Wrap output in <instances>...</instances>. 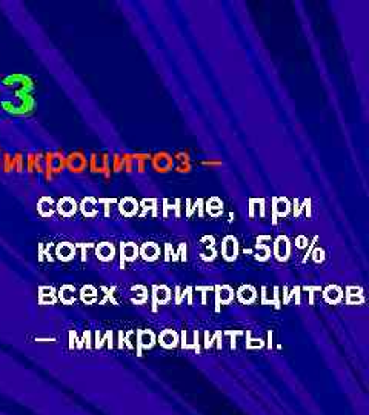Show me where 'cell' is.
I'll return each instance as SVG.
<instances>
[{"label":"cell","instance_id":"277c9868","mask_svg":"<svg viewBox=\"0 0 369 415\" xmlns=\"http://www.w3.org/2000/svg\"><path fill=\"white\" fill-rule=\"evenodd\" d=\"M137 335V345H136V354L137 357L143 355V350H151L157 343V335L153 329H136Z\"/></svg>","mask_w":369,"mask_h":415},{"label":"cell","instance_id":"c3c4849f","mask_svg":"<svg viewBox=\"0 0 369 415\" xmlns=\"http://www.w3.org/2000/svg\"><path fill=\"white\" fill-rule=\"evenodd\" d=\"M317 242H318V237H317V235H314L313 240L309 242V245H308V248H306V254H305V257H303V259H302V263H306V262H308L309 255H311V253H313V249L315 248V243H317Z\"/></svg>","mask_w":369,"mask_h":415},{"label":"cell","instance_id":"7c38bea8","mask_svg":"<svg viewBox=\"0 0 369 415\" xmlns=\"http://www.w3.org/2000/svg\"><path fill=\"white\" fill-rule=\"evenodd\" d=\"M236 300L242 305H256L259 300V291L252 285H242L236 291Z\"/></svg>","mask_w":369,"mask_h":415},{"label":"cell","instance_id":"9c48e42d","mask_svg":"<svg viewBox=\"0 0 369 415\" xmlns=\"http://www.w3.org/2000/svg\"><path fill=\"white\" fill-rule=\"evenodd\" d=\"M119 257H120V269H125L126 263H133L139 259V245L134 242L120 243Z\"/></svg>","mask_w":369,"mask_h":415},{"label":"cell","instance_id":"1f68e13d","mask_svg":"<svg viewBox=\"0 0 369 415\" xmlns=\"http://www.w3.org/2000/svg\"><path fill=\"white\" fill-rule=\"evenodd\" d=\"M186 260H188V245L185 242H182L179 243L174 257H172L171 262H186Z\"/></svg>","mask_w":369,"mask_h":415},{"label":"cell","instance_id":"52a82bcc","mask_svg":"<svg viewBox=\"0 0 369 415\" xmlns=\"http://www.w3.org/2000/svg\"><path fill=\"white\" fill-rule=\"evenodd\" d=\"M222 259L228 262V263H233L237 260L238 253H240V245H238V240L236 235H225L222 240Z\"/></svg>","mask_w":369,"mask_h":415},{"label":"cell","instance_id":"d6a6232c","mask_svg":"<svg viewBox=\"0 0 369 415\" xmlns=\"http://www.w3.org/2000/svg\"><path fill=\"white\" fill-rule=\"evenodd\" d=\"M81 297L85 303H94L97 300V292L92 286H85L81 292Z\"/></svg>","mask_w":369,"mask_h":415},{"label":"cell","instance_id":"ba28073f","mask_svg":"<svg viewBox=\"0 0 369 415\" xmlns=\"http://www.w3.org/2000/svg\"><path fill=\"white\" fill-rule=\"evenodd\" d=\"M272 237L271 235H259L257 237V242L254 243V246H252L251 253L252 255H254V259L260 263H265L271 259L272 255V251H271V246L268 245V243H263V242H271Z\"/></svg>","mask_w":369,"mask_h":415},{"label":"cell","instance_id":"6da1fadb","mask_svg":"<svg viewBox=\"0 0 369 415\" xmlns=\"http://www.w3.org/2000/svg\"><path fill=\"white\" fill-rule=\"evenodd\" d=\"M35 100L31 92H14L11 99H5L0 102L2 110L13 116H25L34 110Z\"/></svg>","mask_w":369,"mask_h":415},{"label":"cell","instance_id":"db71d44e","mask_svg":"<svg viewBox=\"0 0 369 415\" xmlns=\"http://www.w3.org/2000/svg\"><path fill=\"white\" fill-rule=\"evenodd\" d=\"M214 343L217 345V349H219V350L223 349V332L222 331H215L214 332Z\"/></svg>","mask_w":369,"mask_h":415},{"label":"cell","instance_id":"e0dca14e","mask_svg":"<svg viewBox=\"0 0 369 415\" xmlns=\"http://www.w3.org/2000/svg\"><path fill=\"white\" fill-rule=\"evenodd\" d=\"M56 211L63 219L74 217L79 211V203L72 197H62L59 202L56 203Z\"/></svg>","mask_w":369,"mask_h":415},{"label":"cell","instance_id":"4fadbf2b","mask_svg":"<svg viewBox=\"0 0 369 415\" xmlns=\"http://www.w3.org/2000/svg\"><path fill=\"white\" fill-rule=\"evenodd\" d=\"M200 245H202V253H200V259L209 263L214 262L217 259V240L214 235H204L200 239Z\"/></svg>","mask_w":369,"mask_h":415},{"label":"cell","instance_id":"2e32d148","mask_svg":"<svg viewBox=\"0 0 369 415\" xmlns=\"http://www.w3.org/2000/svg\"><path fill=\"white\" fill-rule=\"evenodd\" d=\"M157 343L163 349H176L180 343V335L176 329H163V331H161V334L157 335Z\"/></svg>","mask_w":369,"mask_h":415},{"label":"cell","instance_id":"11a10c76","mask_svg":"<svg viewBox=\"0 0 369 415\" xmlns=\"http://www.w3.org/2000/svg\"><path fill=\"white\" fill-rule=\"evenodd\" d=\"M257 208V198H249V219H256V211Z\"/></svg>","mask_w":369,"mask_h":415},{"label":"cell","instance_id":"7dc6e473","mask_svg":"<svg viewBox=\"0 0 369 415\" xmlns=\"http://www.w3.org/2000/svg\"><path fill=\"white\" fill-rule=\"evenodd\" d=\"M99 203H104L105 206V217H110V214H111V211H110V206H111V203H117V200L115 198H99Z\"/></svg>","mask_w":369,"mask_h":415},{"label":"cell","instance_id":"83f0119b","mask_svg":"<svg viewBox=\"0 0 369 415\" xmlns=\"http://www.w3.org/2000/svg\"><path fill=\"white\" fill-rule=\"evenodd\" d=\"M86 160L82 154H72L68 159V167L71 171H76V173H81V171L85 168Z\"/></svg>","mask_w":369,"mask_h":415},{"label":"cell","instance_id":"f546056e","mask_svg":"<svg viewBox=\"0 0 369 415\" xmlns=\"http://www.w3.org/2000/svg\"><path fill=\"white\" fill-rule=\"evenodd\" d=\"M60 300L63 303H68V305L74 302V300H76V289L69 285L63 286V288L60 289Z\"/></svg>","mask_w":369,"mask_h":415},{"label":"cell","instance_id":"7402d4cb","mask_svg":"<svg viewBox=\"0 0 369 415\" xmlns=\"http://www.w3.org/2000/svg\"><path fill=\"white\" fill-rule=\"evenodd\" d=\"M223 210H225V205H223V202L219 197H209L208 200H205V212L209 217L213 219L222 217Z\"/></svg>","mask_w":369,"mask_h":415},{"label":"cell","instance_id":"5b68a950","mask_svg":"<svg viewBox=\"0 0 369 415\" xmlns=\"http://www.w3.org/2000/svg\"><path fill=\"white\" fill-rule=\"evenodd\" d=\"M3 85L8 88H13L16 92H33L34 82L31 77L25 74H11L3 78Z\"/></svg>","mask_w":369,"mask_h":415},{"label":"cell","instance_id":"3957f363","mask_svg":"<svg viewBox=\"0 0 369 415\" xmlns=\"http://www.w3.org/2000/svg\"><path fill=\"white\" fill-rule=\"evenodd\" d=\"M172 298V291L166 285H153L151 288V311L157 312L158 306L168 305Z\"/></svg>","mask_w":369,"mask_h":415},{"label":"cell","instance_id":"ac0fdd59","mask_svg":"<svg viewBox=\"0 0 369 415\" xmlns=\"http://www.w3.org/2000/svg\"><path fill=\"white\" fill-rule=\"evenodd\" d=\"M343 292H345L343 300L348 306H356V305L365 303V291L361 286L350 285V286H346Z\"/></svg>","mask_w":369,"mask_h":415},{"label":"cell","instance_id":"4316f807","mask_svg":"<svg viewBox=\"0 0 369 415\" xmlns=\"http://www.w3.org/2000/svg\"><path fill=\"white\" fill-rule=\"evenodd\" d=\"M245 337H246V341H245L246 349H249V350H259V349H263V348H265V340H263V339H260V337H259V339L252 337V334H251L249 329L245 332Z\"/></svg>","mask_w":369,"mask_h":415},{"label":"cell","instance_id":"7bdbcfd3","mask_svg":"<svg viewBox=\"0 0 369 415\" xmlns=\"http://www.w3.org/2000/svg\"><path fill=\"white\" fill-rule=\"evenodd\" d=\"M192 206H194V211H197L199 217L204 219L205 217V200L197 198L195 202H192Z\"/></svg>","mask_w":369,"mask_h":415},{"label":"cell","instance_id":"44dd1931","mask_svg":"<svg viewBox=\"0 0 369 415\" xmlns=\"http://www.w3.org/2000/svg\"><path fill=\"white\" fill-rule=\"evenodd\" d=\"M99 200H96L94 197H85L81 205H79V210H81V212L83 214V217L86 219H94L99 216Z\"/></svg>","mask_w":369,"mask_h":415},{"label":"cell","instance_id":"681fc988","mask_svg":"<svg viewBox=\"0 0 369 415\" xmlns=\"http://www.w3.org/2000/svg\"><path fill=\"white\" fill-rule=\"evenodd\" d=\"M291 205H293V214H294V217H295V219H299V217H300V214H302V211H303V205L300 203V200H299V198H295Z\"/></svg>","mask_w":369,"mask_h":415},{"label":"cell","instance_id":"e575fe53","mask_svg":"<svg viewBox=\"0 0 369 415\" xmlns=\"http://www.w3.org/2000/svg\"><path fill=\"white\" fill-rule=\"evenodd\" d=\"M300 297H302V288H300V286H294V288H291L288 292V305L291 303L293 300L297 306L302 305V298Z\"/></svg>","mask_w":369,"mask_h":415},{"label":"cell","instance_id":"f35d334b","mask_svg":"<svg viewBox=\"0 0 369 415\" xmlns=\"http://www.w3.org/2000/svg\"><path fill=\"white\" fill-rule=\"evenodd\" d=\"M171 211H172V212L176 211V203H172L170 198H165V200H163V208H162V217H163V219H168Z\"/></svg>","mask_w":369,"mask_h":415},{"label":"cell","instance_id":"bcb514c9","mask_svg":"<svg viewBox=\"0 0 369 415\" xmlns=\"http://www.w3.org/2000/svg\"><path fill=\"white\" fill-rule=\"evenodd\" d=\"M257 208H259V214L257 217L259 219H265L266 217V200L265 198H257Z\"/></svg>","mask_w":369,"mask_h":415},{"label":"cell","instance_id":"ffe728a7","mask_svg":"<svg viewBox=\"0 0 369 415\" xmlns=\"http://www.w3.org/2000/svg\"><path fill=\"white\" fill-rule=\"evenodd\" d=\"M117 255V249H115V245L111 242H102L96 246V257L100 262H113Z\"/></svg>","mask_w":369,"mask_h":415},{"label":"cell","instance_id":"be15d7a7","mask_svg":"<svg viewBox=\"0 0 369 415\" xmlns=\"http://www.w3.org/2000/svg\"><path fill=\"white\" fill-rule=\"evenodd\" d=\"M123 346H125V332L120 331L119 332V348L123 349Z\"/></svg>","mask_w":369,"mask_h":415},{"label":"cell","instance_id":"f1b7e54d","mask_svg":"<svg viewBox=\"0 0 369 415\" xmlns=\"http://www.w3.org/2000/svg\"><path fill=\"white\" fill-rule=\"evenodd\" d=\"M260 303L262 305H274V286L270 288V286H262L260 289Z\"/></svg>","mask_w":369,"mask_h":415},{"label":"cell","instance_id":"f6af8a7d","mask_svg":"<svg viewBox=\"0 0 369 415\" xmlns=\"http://www.w3.org/2000/svg\"><path fill=\"white\" fill-rule=\"evenodd\" d=\"M214 345V334H211L209 331L204 332V349L209 350Z\"/></svg>","mask_w":369,"mask_h":415},{"label":"cell","instance_id":"8fae6325","mask_svg":"<svg viewBox=\"0 0 369 415\" xmlns=\"http://www.w3.org/2000/svg\"><path fill=\"white\" fill-rule=\"evenodd\" d=\"M293 211V205L286 197H272V225H277L279 219L288 217Z\"/></svg>","mask_w":369,"mask_h":415},{"label":"cell","instance_id":"8992f818","mask_svg":"<svg viewBox=\"0 0 369 415\" xmlns=\"http://www.w3.org/2000/svg\"><path fill=\"white\" fill-rule=\"evenodd\" d=\"M291 253H293V243L286 237V235H279V237L274 239V245H272L274 259L280 263H285L289 260Z\"/></svg>","mask_w":369,"mask_h":415},{"label":"cell","instance_id":"ee69618b","mask_svg":"<svg viewBox=\"0 0 369 415\" xmlns=\"http://www.w3.org/2000/svg\"><path fill=\"white\" fill-rule=\"evenodd\" d=\"M182 296H183V300L186 298L188 306L194 305V288L192 286H186L185 289H182Z\"/></svg>","mask_w":369,"mask_h":415},{"label":"cell","instance_id":"f5cc1de1","mask_svg":"<svg viewBox=\"0 0 369 415\" xmlns=\"http://www.w3.org/2000/svg\"><path fill=\"white\" fill-rule=\"evenodd\" d=\"M182 302H183L182 286H176V289H174V303H176L177 306H180V305H182Z\"/></svg>","mask_w":369,"mask_h":415},{"label":"cell","instance_id":"603a6c76","mask_svg":"<svg viewBox=\"0 0 369 415\" xmlns=\"http://www.w3.org/2000/svg\"><path fill=\"white\" fill-rule=\"evenodd\" d=\"M56 255L62 262H69L76 257V246L69 242H62L56 246Z\"/></svg>","mask_w":369,"mask_h":415},{"label":"cell","instance_id":"9a60e30c","mask_svg":"<svg viewBox=\"0 0 369 415\" xmlns=\"http://www.w3.org/2000/svg\"><path fill=\"white\" fill-rule=\"evenodd\" d=\"M117 208H119V212L122 214L125 219H131L139 216V211H140V203L139 200L134 198V197H123L117 202Z\"/></svg>","mask_w":369,"mask_h":415},{"label":"cell","instance_id":"b9f144b4","mask_svg":"<svg viewBox=\"0 0 369 415\" xmlns=\"http://www.w3.org/2000/svg\"><path fill=\"white\" fill-rule=\"evenodd\" d=\"M294 245H295V248L299 249V251H303V249H306V248H308V245H309V239L306 237V235L300 234V235H297V237H295Z\"/></svg>","mask_w":369,"mask_h":415},{"label":"cell","instance_id":"9f6ffc18","mask_svg":"<svg viewBox=\"0 0 369 415\" xmlns=\"http://www.w3.org/2000/svg\"><path fill=\"white\" fill-rule=\"evenodd\" d=\"M179 335H180V343H179V345L182 346V349L188 350V331H186V329H183V331L180 332Z\"/></svg>","mask_w":369,"mask_h":415},{"label":"cell","instance_id":"d4e9b609","mask_svg":"<svg viewBox=\"0 0 369 415\" xmlns=\"http://www.w3.org/2000/svg\"><path fill=\"white\" fill-rule=\"evenodd\" d=\"M133 297H131V302L137 306H142V305H147L148 303V298H149V291L145 285H134L133 288Z\"/></svg>","mask_w":369,"mask_h":415},{"label":"cell","instance_id":"94428289","mask_svg":"<svg viewBox=\"0 0 369 415\" xmlns=\"http://www.w3.org/2000/svg\"><path fill=\"white\" fill-rule=\"evenodd\" d=\"M115 289H117V288H115V286H114V288H111V289H108V291H106V300H111V302H113L114 305H117L119 302L114 298V291H115Z\"/></svg>","mask_w":369,"mask_h":415},{"label":"cell","instance_id":"ab89813d","mask_svg":"<svg viewBox=\"0 0 369 415\" xmlns=\"http://www.w3.org/2000/svg\"><path fill=\"white\" fill-rule=\"evenodd\" d=\"M136 345H137V335L134 329L133 331L125 332V346L128 349H136Z\"/></svg>","mask_w":369,"mask_h":415},{"label":"cell","instance_id":"74e56055","mask_svg":"<svg viewBox=\"0 0 369 415\" xmlns=\"http://www.w3.org/2000/svg\"><path fill=\"white\" fill-rule=\"evenodd\" d=\"M325 257H327V255H325V249L320 248V246H315L313 249V253H311L309 259L313 260L315 264H320V263L325 262Z\"/></svg>","mask_w":369,"mask_h":415},{"label":"cell","instance_id":"cb8c5ba5","mask_svg":"<svg viewBox=\"0 0 369 415\" xmlns=\"http://www.w3.org/2000/svg\"><path fill=\"white\" fill-rule=\"evenodd\" d=\"M38 212L43 219L53 217V214L56 212V202L51 197H40L38 202Z\"/></svg>","mask_w":369,"mask_h":415},{"label":"cell","instance_id":"6f0895ef","mask_svg":"<svg viewBox=\"0 0 369 415\" xmlns=\"http://www.w3.org/2000/svg\"><path fill=\"white\" fill-rule=\"evenodd\" d=\"M265 346L268 350H272V348H274V332L272 331H268V340L265 341Z\"/></svg>","mask_w":369,"mask_h":415},{"label":"cell","instance_id":"484cf974","mask_svg":"<svg viewBox=\"0 0 369 415\" xmlns=\"http://www.w3.org/2000/svg\"><path fill=\"white\" fill-rule=\"evenodd\" d=\"M140 203V210H142V212H139V217H147L148 216V212H151V216H153L154 219L158 216V202L156 198H143L142 202H139Z\"/></svg>","mask_w":369,"mask_h":415},{"label":"cell","instance_id":"816d5d0a","mask_svg":"<svg viewBox=\"0 0 369 415\" xmlns=\"http://www.w3.org/2000/svg\"><path fill=\"white\" fill-rule=\"evenodd\" d=\"M185 203H186V206H185V217H186V219H191V217H192V214H194L192 200H191V198H186V200H185Z\"/></svg>","mask_w":369,"mask_h":415},{"label":"cell","instance_id":"d590c367","mask_svg":"<svg viewBox=\"0 0 369 415\" xmlns=\"http://www.w3.org/2000/svg\"><path fill=\"white\" fill-rule=\"evenodd\" d=\"M190 350H194L195 354H202V341H200L199 329L192 331V341L190 343Z\"/></svg>","mask_w":369,"mask_h":415},{"label":"cell","instance_id":"91938a15","mask_svg":"<svg viewBox=\"0 0 369 415\" xmlns=\"http://www.w3.org/2000/svg\"><path fill=\"white\" fill-rule=\"evenodd\" d=\"M133 160H134V169H137V173H143L145 167H147V162H145V160H136V159H133Z\"/></svg>","mask_w":369,"mask_h":415},{"label":"cell","instance_id":"30bf717a","mask_svg":"<svg viewBox=\"0 0 369 415\" xmlns=\"http://www.w3.org/2000/svg\"><path fill=\"white\" fill-rule=\"evenodd\" d=\"M151 164H153V169L156 173H162L166 174L170 171L174 169V157H172L170 153H157L154 155H151Z\"/></svg>","mask_w":369,"mask_h":415},{"label":"cell","instance_id":"d6986e66","mask_svg":"<svg viewBox=\"0 0 369 415\" xmlns=\"http://www.w3.org/2000/svg\"><path fill=\"white\" fill-rule=\"evenodd\" d=\"M345 292L338 285H328L327 288H322L323 302L328 305H340L343 302Z\"/></svg>","mask_w":369,"mask_h":415},{"label":"cell","instance_id":"60d3db41","mask_svg":"<svg viewBox=\"0 0 369 415\" xmlns=\"http://www.w3.org/2000/svg\"><path fill=\"white\" fill-rule=\"evenodd\" d=\"M174 253H176V249L172 248V243H165L162 255H163V260H165L166 263L172 260V257H174Z\"/></svg>","mask_w":369,"mask_h":415},{"label":"cell","instance_id":"836d02e7","mask_svg":"<svg viewBox=\"0 0 369 415\" xmlns=\"http://www.w3.org/2000/svg\"><path fill=\"white\" fill-rule=\"evenodd\" d=\"M194 291L195 292H200V294H202L200 305L206 306L208 305V294H211V292H214V286H195Z\"/></svg>","mask_w":369,"mask_h":415},{"label":"cell","instance_id":"680465c9","mask_svg":"<svg viewBox=\"0 0 369 415\" xmlns=\"http://www.w3.org/2000/svg\"><path fill=\"white\" fill-rule=\"evenodd\" d=\"M114 169L115 171H123V157L114 155Z\"/></svg>","mask_w":369,"mask_h":415},{"label":"cell","instance_id":"5bb4252c","mask_svg":"<svg viewBox=\"0 0 369 415\" xmlns=\"http://www.w3.org/2000/svg\"><path fill=\"white\" fill-rule=\"evenodd\" d=\"M162 248L156 242H145L142 246H139V257L142 260L153 263L161 259Z\"/></svg>","mask_w":369,"mask_h":415},{"label":"cell","instance_id":"f907efd6","mask_svg":"<svg viewBox=\"0 0 369 415\" xmlns=\"http://www.w3.org/2000/svg\"><path fill=\"white\" fill-rule=\"evenodd\" d=\"M311 198H305L302 202V205H303V211H305V216H306V219H311L313 217V208H311Z\"/></svg>","mask_w":369,"mask_h":415},{"label":"cell","instance_id":"4dcf8cb0","mask_svg":"<svg viewBox=\"0 0 369 415\" xmlns=\"http://www.w3.org/2000/svg\"><path fill=\"white\" fill-rule=\"evenodd\" d=\"M223 335H228L229 337V348H231V350H234V349H237V339L238 337H243L245 335V331H240V329H228V331H225L223 332Z\"/></svg>","mask_w":369,"mask_h":415},{"label":"cell","instance_id":"8d00e7d4","mask_svg":"<svg viewBox=\"0 0 369 415\" xmlns=\"http://www.w3.org/2000/svg\"><path fill=\"white\" fill-rule=\"evenodd\" d=\"M302 289L308 292V305L314 306L315 305V292H322V286H305V288H302Z\"/></svg>","mask_w":369,"mask_h":415},{"label":"cell","instance_id":"7a4b0ae2","mask_svg":"<svg viewBox=\"0 0 369 415\" xmlns=\"http://www.w3.org/2000/svg\"><path fill=\"white\" fill-rule=\"evenodd\" d=\"M236 300V289L231 285H215L214 286V311L219 314L222 306L231 305Z\"/></svg>","mask_w":369,"mask_h":415},{"label":"cell","instance_id":"6125c7cd","mask_svg":"<svg viewBox=\"0 0 369 415\" xmlns=\"http://www.w3.org/2000/svg\"><path fill=\"white\" fill-rule=\"evenodd\" d=\"M174 203H176L174 217H176V219H180V216H182V214H180V208H182V206H180V205H182V200H180V198H176V200H174Z\"/></svg>","mask_w":369,"mask_h":415}]
</instances>
